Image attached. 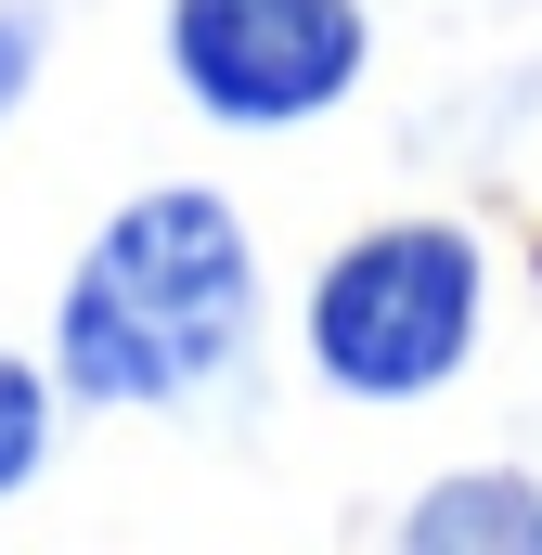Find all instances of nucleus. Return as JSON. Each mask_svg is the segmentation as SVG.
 Wrapping results in <instances>:
<instances>
[{
  "label": "nucleus",
  "instance_id": "f257e3e1",
  "mask_svg": "<svg viewBox=\"0 0 542 555\" xmlns=\"http://www.w3.org/2000/svg\"><path fill=\"white\" fill-rule=\"evenodd\" d=\"M259 323V259H246V220L194 181L130 194L91 259L52 310V375L78 401H181L207 388Z\"/></svg>",
  "mask_w": 542,
  "mask_h": 555
},
{
  "label": "nucleus",
  "instance_id": "f03ea898",
  "mask_svg": "<svg viewBox=\"0 0 542 555\" xmlns=\"http://www.w3.org/2000/svg\"><path fill=\"white\" fill-rule=\"evenodd\" d=\"M478 349V246L452 220H388L310 284V362L349 401H426Z\"/></svg>",
  "mask_w": 542,
  "mask_h": 555
},
{
  "label": "nucleus",
  "instance_id": "7ed1b4c3",
  "mask_svg": "<svg viewBox=\"0 0 542 555\" xmlns=\"http://www.w3.org/2000/svg\"><path fill=\"white\" fill-rule=\"evenodd\" d=\"M362 52H375V13L362 0H168V65L233 130L323 117L362 78Z\"/></svg>",
  "mask_w": 542,
  "mask_h": 555
},
{
  "label": "nucleus",
  "instance_id": "20e7f679",
  "mask_svg": "<svg viewBox=\"0 0 542 555\" xmlns=\"http://www.w3.org/2000/svg\"><path fill=\"white\" fill-rule=\"evenodd\" d=\"M401 543H542V491L530 478H439L401 517Z\"/></svg>",
  "mask_w": 542,
  "mask_h": 555
},
{
  "label": "nucleus",
  "instance_id": "39448f33",
  "mask_svg": "<svg viewBox=\"0 0 542 555\" xmlns=\"http://www.w3.org/2000/svg\"><path fill=\"white\" fill-rule=\"evenodd\" d=\"M39 452H52V388L0 349V491H26V478H39Z\"/></svg>",
  "mask_w": 542,
  "mask_h": 555
}]
</instances>
